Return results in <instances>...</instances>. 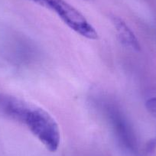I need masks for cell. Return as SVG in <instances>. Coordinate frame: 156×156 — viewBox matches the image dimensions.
<instances>
[{"label": "cell", "mask_w": 156, "mask_h": 156, "mask_svg": "<svg viewBox=\"0 0 156 156\" xmlns=\"http://www.w3.org/2000/svg\"><path fill=\"white\" fill-rule=\"evenodd\" d=\"M33 105L14 96L0 92V115L25 125Z\"/></svg>", "instance_id": "3"}, {"label": "cell", "mask_w": 156, "mask_h": 156, "mask_svg": "<svg viewBox=\"0 0 156 156\" xmlns=\"http://www.w3.org/2000/svg\"><path fill=\"white\" fill-rule=\"evenodd\" d=\"M25 126L48 150L55 152L61 143V132L54 117L41 107L33 105Z\"/></svg>", "instance_id": "1"}, {"label": "cell", "mask_w": 156, "mask_h": 156, "mask_svg": "<svg viewBox=\"0 0 156 156\" xmlns=\"http://www.w3.org/2000/svg\"><path fill=\"white\" fill-rule=\"evenodd\" d=\"M110 115L112 125L115 129V131L119 137L129 149L132 151L135 150L136 143H135L134 136L130 130L128 124L123 119V117L121 115L122 114L119 111L112 109L110 111Z\"/></svg>", "instance_id": "5"}, {"label": "cell", "mask_w": 156, "mask_h": 156, "mask_svg": "<svg viewBox=\"0 0 156 156\" xmlns=\"http://www.w3.org/2000/svg\"><path fill=\"white\" fill-rule=\"evenodd\" d=\"M145 107L150 113L156 116V97L147 100L145 103Z\"/></svg>", "instance_id": "6"}, {"label": "cell", "mask_w": 156, "mask_h": 156, "mask_svg": "<svg viewBox=\"0 0 156 156\" xmlns=\"http://www.w3.org/2000/svg\"><path fill=\"white\" fill-rule=\"evenodd\" d=\"M54 12L66 25L80 35L90 39L98 38V33L80 12L65 0H28Z\"/></svg>", "instance_id": "2"}, {"label": "cell", "mask_w": 156, "mask_h": 156, "mask_svg": "<svg viewBox=\"0 0 156 156\" xmlns=\"http://www.w3.org/2000/svg\"><path fill=\"white\" fill-rule=\"evenodd\" d=\"M83 1H87V2H91V1H94V0H83Z\"/></svg>", "instance_id": "7"}, {"label": "cell", "mask_w": 156, "mask_h": 156, "mask_svg": "<svg viewBox=\"0 0 156 156\" xmlns=\"http://www.w3.org/2000/svg\"><path fill=\"white\" fill-rule=\"evenodd\" d=\"M110 19L116 31L117 37L121 44L126 48L139 51L141 50V46L139 39L126 22L116 16H112Z\"/></svg>", "instance_id": "4"}]
</instances>
